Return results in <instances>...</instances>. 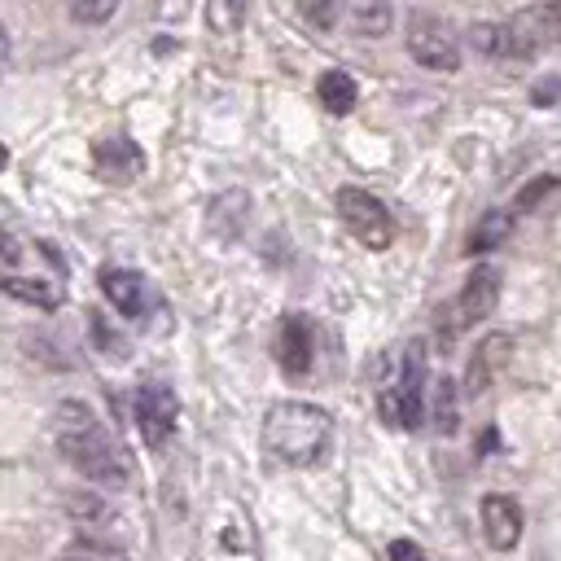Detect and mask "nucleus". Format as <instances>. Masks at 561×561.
I'll return each mask as SVG.
<instances>
[{"label": "nucleus", "instance_id": "nucleus-1", "mask_svg": "<svg viewBox=\"0 0 561 561\" xmlns=\"http://www.w3.org/2000/svg\"><path fill=\"white\" fill-rule=\"evenodd\" d=\"M53 438L57 451L101 491H123L131 482V460L114 443V434L101 425V416L83 399H61L53 412Z\"/></svg>", "mask_w": 561, "mask_h": 561}, {"label": "nucleus", "instance_id": "nucleus-19", "mask_svg": "<svg viewBox=\"0 0 561 561\" xmlns=\"http://www.w3.org/2000/svg\"><path fill=\"white\" fill-rule=\"evenodd\" d=\"M469 44H473L482 57H513L508 22H478V26H469Z\"/></svg>", "mask_w": 561, "mask_h": 561}, {"label": "nucleus", "instance_id": "nucleus-5", "mask_svg": "<svg viewBox=\"0 0 561 561\" xmlns=\"http://www.w3.org/2000/svg\"><path fill=\"white\" fill-rule=\"evenodd\" d=\"M403 44L412 53V61H421L425 70H438V75H451L460 70V44H456V31L430 13H412L408 26H403Z\"/></svg>", "mask_w": 561, "mask_h": 561}, {"label": "nucleus", "instance_id": "nucleus-28", "mask_svg": "<svg viewBox=\"0 0 561 561\" xmlns=\"http://www.w3.org/2000/svg\"><path fill=\"white\" fill-rule=\"evenodd\" d=\"M557 96H561V79H548V83L535 88V105H552Z\"/></svg>", "mask_w": 561, "mask_h": 561}, {"label": "nucleus", "instance_id": "nucleus-2", "mask_svg": "<svg viewBox=\"0 0 561 561\" xmlns=\"http://www.w3.org/2000/svg\"><path fill=\"white\" fill-rule=\"evenodd\" d=\"M263 451L272 465L285 469H311L329 456L333 443V416L320 403L307 399H280L263 416Z\"/></svg>", "mask_w": 561, "mask_h": 561}, {"label": "nucleus", "instance_id": "nucleus-25", "mask_svg": "<svg viewBox=\"0 0 561 561\" xmlns=\"http://www.w3.org/2000/svg\"><path fill=\"white\" fill-rule=\"evenodd\" d=\"M92 337H96L101 355H105V346H110V355H114V359H123V355H127V342H123V337H118V333H114L96 311H92Z\"/></svg>", "mask_w": 561, "mask_h": 561}, {"label": "nucleus", "instance_id": "nucleus-18", "mask_svg": "<svg viewBox=\"0 0 561 561\" xmlns=\"http://www.w3.org/2000/svg\"><path fill=\"white\" fill-rule=\"evenodd\" d=\"M351 4V26L364 39H377L390 31V0H346Z\"/></svg>", "mask_w": 561, "mask_h": 561}, {"label": "nucleus", "instance_id": "nucleus-14", "mask_svg": "<svg viewBox=\"0 0 561 561\" xmlns=\"http://www.w3.org/2000/svg\"><path fill=\"white\" fill-rule=\"evenodd\" d=\"M508 351H513V337H508V333L482 337L478 351H473V359H469V373H465V394L478 399L486 386H495V377H500L504 364H508Z\"/></svg>", "mask_w": 561, "mask_h": 561}, {"label": "nucleus", "instance_id": "nucleus-23", "mask_svg": "<svg viewBox=\"0 0 561 561\" xmlns=\"http://www.w3.org/2000/svg\"><path fill=\"white\" fill-rule=\"evenodd\" d=\"M298 13H302L307 26L329 31V26L337 22V0H298Z\"/></svg>", "mask_w": 561, "mask_h": 561}, {"label": "nucleus", "instance_id": "nucleus-10", "mask_svg": "<svg viewBox=\"0 0 561 561\" xmlns=\"http://www.w3.org/2000/svg\"><path fill=\"white\" fill-rule=\"evenodd\" d=\"M101 294H105V298L114 302V311L127 316V320H145V316L158 307L149 280H145L140 272H131V267H105V272H101Z\"/></svg>", "mask_w": 561, "mask_h": 561}, {"label": "nucleus", "instance_id": "nucleus-13", "mask_svg": "<svg viewBox=\"0 0 561 561\" xmlns=\"http://www.w3.org/2000/svg\"><path fill=\"white\" fill-rule=\"evenodd\" d=\"M478 513H482V535H486V543L495 552L517 548V539H522V508H517V500H508V495H482Z\"/></svg>", "mask_w": 561, "mask_h": 561}, {"label": "nucleus", "instance_id": "nucleus-7", "mask_svg": "<svg viewBox=\"0 0 561 561\" xmlns=\"http://www.w3.org/2000/svg\"><path fill=\"white\" fill-rule=\"evenodd\" d=\"M131 412H136V430H140V438H145L149 447H167V438L175 434V421H180V403H175L171 386H162V381H145V386L136 390Z\"/></svg>", "mask_w": 561, "mask_h": 561}, {"label": "nucleus", "instance_id": "nucleus-26", "mask_svg": "<svg viewBox=\"0 0 561 561\" xmlns=\"http://www.w3.org/2000/svg\"><path fill=\"white\" fill-rule=\"evenodd\" d=\"M386 561H430V557L421 552V543H412V539H394V543L386 548Z\"/></svg>", "mask_w": 561, "mask_h": 561}, {"label": "nucleus", "instance_id": "nucleus-20", "mask_svg": "<svg viewBox=\"0 0 561 561\" xmlns=\"http://www.w3.org/2000/svg\"><path fill=\"white\" fill-rule=\"evenodd\" d=\"M456 416H460L456 381H451V377H438V381H434V430H438V434H451V430H456Z\"/></svg>", "mask_w": 561, "mask_h": 561}, {"label": "nucleus", "instance_id": "nucleus-6", "mask_svg": "<svg viewBox=\"0 0 561 561\" xmlns=\"http://www.w3.org/2000/svg\"><path fill=\"white\" fill-rule=\"evenodd\" d=\"M508 44L517 61H530L561 44V0H539L508 18Z\"/></svg>", "mask_w": 561, "mask_h": 561}, {"label": "nucleus", "instance_id": "nucleus-27", "mask_svg": "<svg viewBox=\"0 0 561 561\" xmlns=\"http://www.w3.org/2000/svg\"><path fill=\"white\" fill-rule=\"evenodd\" d=\"M548 188H557V175H543V180H535L530 188H522V193H517V206H522V210H530Z\"/></svg>", "mask_w": 561, "mask_h": 561}, {"label": "nucleus", "instance_id": "nucleus-21", "mask_svg": "<svg viewBox=\"0 0 561 561\" xmlns=\"http://www.w3.org/2000/svg\"><path fill=\"white\" fill-rule=\"evenodd\" d=\"M57 561H127V557H123V548H114V543L79 539V543H70V548H61Z\"/></svg>", "mask_w": 561, "mask_h": 561}, {"label": "nucleus", "instance_id": "nucleus-24", "mask_svg": "<svg viewBox=\"0 0 561 561\" xmlns=\"http://www.w3.org/2000/svg\"><path fill=\"white\" fill-rule=\"evenodd\" d=\"M206 22H210V31H237V22H241V0H210V9H206Z\"/></svg>", "mask_w": 561, "mask_h": 561}, {"label": "nucleus", "instance_id": "nucleus-3", "mask_svg": "<svg viewBox=\"0 0 561 561\" xmlns=\"http://www.w3.org/2000/svg\"><path fill=\"white\" fill-rule=\"evenodd\" d=\"M421 381H425V342H408L403 355H399L394 381L377 399V412H381L386 425L421 430V416H425V386Z\"/></svg>", "mask_w": 561, "mask_h": 561}, {"label": "nucleus", "instance_id": "nucleus-16", "mask_svg": "<svg viewBox=\"0 0 561 561\" xmlns=\"http://www.w3.org/2000/svg\"><path fill=\"white\" fill-rule=\"evenodd\" d=\"M508 232H513V215H508V210H486V215L469 228V237H465V254H486V250H495Z\"/></svg>", "mask_w": 561, "mask_h": 561}, {"label": "nucleus", "instance_id": "nucleus-4", "mask_svg": "<svg viewBox=\"0 0 561 561\" xmlns=\"http://www.w3.org/2000/svg\"><path fill=\"white\" fill-rule=\"evenodd\" d=\"M337 215L351 228V237L364 250H386L394 245V215L386 210L381 197H373L368 188H337Z\"/></svg>", "mask_w": 561, "mask_h": 561}, {"label": "nucleus", "instance_id": "nucleus-8", "mask_svg": "<svg viewBox=\"0 0 561 561\" xmlns=\"http://www.w3.org/2000/svg\"><path fill=\"white\" fill-rule=\"evenodd\" d=\"M66 517L79 526V539H96V543H114V548H123V539H127V517L105 495L66 500Z\"/></svg>", "mask_w": 561, "mask_h": 561}, {"label": "nucleus", "instance_id": "nucleus-11", "mask_svg": "<svg viewBox=\"0 0 561 561\" xmlns=\"http://www.w3.org/2000/svg\"><path fill=\"white\" fill-rule=\"evenodd\" d=\"M92 162H96L101 180H110V184H127V180H136L145 171V153L127 136H101V140H92Z\"/></svg>", "mask_w": 561, "mask_h": 561}, {"label": "nucleus", "instance_id": "nucleus-17", "mask_svg": "<svg viewBox=\"0 0 561 561\" xmlns=\"http://www.w3.org/2000/svg\"><path fill=\"white\" fill-rule=\"evenodd\" d=\"M316 92H320V105L329 114H351L355 110V96H359V88H355V79L346 70H324L320 83H316Z\"/></svg>", "mask_w": 561, "mask_h": 561}, {"label": "nucleus", "instance_id": "nucleus-22", "mask_svg": "<svg viewBox=\"0 0 561 561\" xmlns=\"http://www.w3.org/2000/svg\"><path fill=\"white\" fill-rule=\"evenodd\" d=\"M118 4L123 0H70V18L83 22V26H101V22H110L118 13Z\"/></svg>", "mask_w": 561, "mask_h": 561}, {"label": "nucleus", "instance_id": "nucleus-9", "mask_svg": "<svg viewBox=\"0 0 561 561\" xmlns=\"http://www.w3.org/2000/svg\"><path fill=\"white\" fill-rule=\"evenodd\" d=\"M500 280H504V276H500V267H491V263H482V267L469 272V280L460 285V298H456V316H451V329H456V333L482 324V320L495 311V302H500Z\"/></svg>", "mask_w": 561, "mask_h": 561}, {"label": "nucleus", "instance_id": "nucleus-15", "mask_svg": "<svg viewBox=\"0 0 561 561\" xmlns=\"http://www.w3.org/2000/svg\"><path fill=\"white\" fill-rule=\"evenodd\" d=\"M4 294L18 298V302H31L39 311H53L61 302V289L44 276H22V272H4Z\"/></svg>", "mask_w": 561, "mask_h": 561}, {"label": "nucleus", "instance_id": "nucleus-12", "mask_svg": "<svg viewBox=\"0 0 561 561\" xmlns=\"http://www.w3.org/2000/svg\"><path fill=\"white\" fill-rule=\"evenodd\" d=\"M311 359H316V333H311L307 316L289 311V316L280 320V329H276V364H280L289 377H302V373L311 368Z\"/></svg>", "mask_w": 561, "mask_h": 561}]
</instances>
